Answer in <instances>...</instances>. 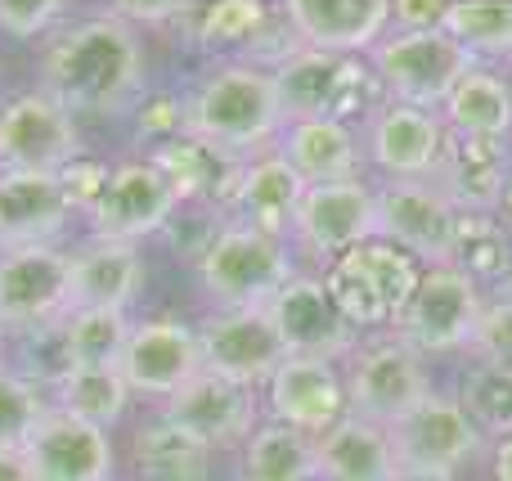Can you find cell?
Here are the masks:
<instances>
[{"instance_id": "obj_13", "label": "cell", "mask_w": 512, "mask_h": 481, "mask_svg": "<svg viewBox=\"0 0 512 481\" xmlns=\"http://www.w3.org/2000/svg\"><path fill=\"white\" fill-rule=\"evenodd\" d=\"M292 239L324 261L378 239V194H373V185L369 180L306 185L297 221H292Z\"/></svg>"}, {"instance_id": "obj_42", "label": "cell", "mask_w": 512, "mask_h": 481, "mask_svg": "<svg viewBox=\"0 0 512 481\" xmlns=\"http://www.w3.org/2000/svg\"><path fill=\"white\" fill-rule=\"evenodd\" d=\"M140 126L149 135H158L162 144L185 135V99L180 95H158V99H144L140 104Z\"/></svg>"}, {"instance_id": "obj_36", "label": "cell", "mask_w": 512, "mask_h": 481, "mask_svg": "<svg viewBox=\"0 0 512 481\" xmlns=\"http://www.w3.org/2000/svg\"><path fill=\"white\" fill-rule=\"evenodd\" d=\"M189 32L198 36V45L212 50H252L265 32L274 27V9L256 5V0H221L207 9H189Z\"/></svg>"}, {"instance_id": "obj_30", "label": "cell", "mask_w": 512, "mask_h": 481, "mask_svg": "<svg viewBox=\"0 0 512 481\" xmlns=\"http://www.w3.org/2000/svg\"><path fill=\"white\" fill-rule=\"evenodd\" d=\"M445 266L468 275L481 293H504L512 288V230L495 212H459Z\"/></svg>"}, {"instance_id": "obj_12", "label": "cell", "mask_w": 512, "mask_h": 481, "mask_svg": "<svg viewBox=\"0 0 512 481\" xmlns=\"http://www.w3.org/2000/svg\"><path fill=\"white\" fill-rule=\"evenodd\" d=\"M81 153L77 117L50 95H18L0 108V171L59 176Z\"/></svg>"}, {"instance_id": "obj_47", "label": "cell", "mask_w": 512, "mask_h": 481, "mask_svg": "<svg viewBox=\"0 0 512 481\" xmlns=\"http://www.w3.org/2000/svg\"><path fill=\"white\" fill-rule=\"evenodd\" d=\"M0 338H5V320H0Z\"/></svg>"}, {"instance_id": "obj_3", "label": "cell", "mask_w": 512, "mask_h": 481, "mask_svg": "<svg viewBox=\"0 0 512 481\" xmlns=\"http://www.w3.org/2000/svg\"><path fill=\"white\" fill-rule=\"evenodd\" d=\"M292 279H297V266H292L288 239L252 230L243 221H225L198 252V284L216 302V311L270 306Z\"/></svg>"}, {"instance_id": "obj_41", "label": "cell", "mask_w": 512, "mask_h": 481, "mask_svg": "<svg viewBox=\"0 0 512 481\" xmlns=\"http://www.w3.org/2000/svg\"><path fill=\"white\" fill-rule=\"evenodd\" d=\"M108 171L113 167H104V162H68V167L59 171V185H63V194H68V207H95L99 203V194H104V185H108Z\"/></svg>"}, {"instance_id": "obj_17", "label": "cell", "mask_w": 512, "mask_h": 481, "mask_svg": "<svg viewBox=\"0 0 512 481\" xmlns=\"http://www.w3.org/2000/svg\"><path fill=\"white\" fill-rule=\"evenodd\" d=\"M270 320L283 338V351L288 356H310V360H346L355 347H360V333L351 329L342 311L333 306L324 279L297 275L292 284L279 288L270 306Z\"/></svg>"}, {"instance_id": "obj_19", "label": "cell", "mask_w": 512, "mask_h": 481, "mask_svg": "<svg viewBox=\"0 0 512 481\" xmlns=\"http://www.w3.org/2000/svg\"><path fill=\"white\" fill-rule=\"evenodd\" d=\"M203 374L198 333L180 320H144L131 329V342L122 351V378L131 396L171 401Z\"/></svg>"}, {"instance_id": "obj_34", "label": "cell", "mask_w": 512, "mask_h": 481, "mask_svg": "<svg viewBox=\"0 0 512 481\" xmlns=\"http://www.w3.org/2000/svg\"><path fill=\"white\" fill-rule=\"evenodd\" d=\"M135 324L126 311H72L59 324L72 369H122V351Z\"/></svg>"}, {"instance_id": "obj_16", "label": "cell", "mask_w": 512, "mask_h": 481, "mask_svg": "<svg viewBox=\"0 0 512 481\" xmlns=\"http://www.w3.org/2000/svg\"><path fill=\"white\" fill-rule=\"evenodd\" d=\"M198 351H203V369L239 383H270V374L288 360L283 338L274 329L265 306H248V311H212L198 324Z\"/></svg>"}, {"instance_id": "obj_11", "label": "cell", "mask_w": 512, "mask_h": 481, "mask_svg": "<svg viewBox=\"0 0 512 481\" xmlns=\"http://www.w3.org/2000/svg\"><path fill=\"white\" fill-rule=\"evenodd\" d=\"M387 432H391L400 468H427V473L459 477L486 450V437L472 423V414L459 405V396H441V392H432L423 405H414Z\"/></svg>"}, {"instance_id": "obj_5", "label": "cell", "mask_w": 512, "mask_h": 481, "mask_svg": "<svg viewBox=\"0 0 512 481\" xmlns=\"http://www.w3.org/2000/svg\"><path fill=\"white\" fill-rule=\"evenodd\" d=\"M418 275H423V266H418L409 252L391 248V243H382V239H369V243H360V248L333 257L319 279H324L333 306L351 320V329L360 333V329H382V324L391 329L400 306L414 293Z\"/></svg>"}, {"instance_id": "obj_46", "label": "cell", "mask_w": 512, "mask_h": 481, "mask_svg": "<svg viewBox=\"0 0 512 481\" xmlns=\"http://www.w3.org/2000/svg\"><path fill=\"white\" fill-rule=\"evenodd\" d=\"M495 216H499V221H504V225H508V230H512V176H508V185H504V198H499Z\"/></svg>"}, {"instance_id": "obj_10", "label": "cell", "mask_w": 512, "mask_h": 481, "mask_svg": "<svg viewBox=\"0 0 512 481\" xmlns=\"http://www.w3.org/2000/svg\"><path fill=\"white\" fill-rule=\"evenodd\" d=\"M72 315V257L50 248L0 252V320L5 329H54Z\"/></svg>"}, {"instance_id": "obj_6", "label": "cell", "mask_w": 512, "mask_h": 481, "mask_svg": "<svg viewBox=\"0 0 512 481\" xmlns=\"http://www.w3.org/2000/svg\"><path fill=\"white\" fill-rule=\"evenodd\" d=\"M364 59H369L373 77H378L387 99L432 108V113H441V104L459 86L463 72L477 68L441 27H427V32H387Z\"/></svg>"}, {"instance_id": "obj_4", "label": "cell", "mask_w": 512, "mask_h": 481, "mask_svg": "<svg viewBox=\"0 0 512 481\" xmlns=\"http://www.w3.org/2000/svg\"><path fill=\"white\" fill-rule=\"evenodd\" d=\"M283 117H333V122H369L382 104V86L373 77L369 59H342V54L297 50L283 68H274Z\"/></svg>"}, {"instance_id": "obj_22", "label": "cell", "mask_w": 512, "mask_h": 481, "mask_svg": "<svg viewBox=\"0 0 512 481\" xmlns=\"http://www.w3.org/2000/svg\"><path fill=\"white\" fill-rule=\"evenodd\" d=\"M36 481H108L113 473V441L104 428L81 423L63 410H45L41 428L23 446Z\"/></svg>"}, {"instance_id": "obj_40", "label": "cell", "mask_w": 512, "mask_h": 481, "mask_svg": "<svg viewBox=\"0 0 512 481\" xmlns=\"http://www.w3.org/2000/svg\"><path fill=\"white\" fill-rule=\"evenodd\" d=\"M59 14H63L59 0H0V32L36 36L59 23Z\"/></svg>"}, {"instance_id": "obj_8", "label": "cell", "mask_w": 512, "mask_h": 481, "mask_svg": "<svg viewBox=\"0 0 512 481\" xmlns=\"http://www.w3.org/2000/svg\"><path fill=\"white\" fill-rule=\"evenodd\" d=\"M481 302H486V293L454 266H423L414 293L400 306L387 333H396L423 360L441 356V351H468L481 320Z\"/></svg>"}, {"instance_id": "obj_28", "label": "cell", "mask_w": 512, "mask_h": 481, "mask_svg": "<svg viewBox=\"0 0 512 481\" xmlns=\"http://www.w3.org/2000/svg\"><path fill=\"white\" fill-rule=\"evenodd\" d=\"M140 252L131 243H90L72 257V311H126L140 293Z\"/></svg>"}, {"instance_id": "obj_38", "label": "cell", "mask_w": 512, "mask_h": 481, "mask_svg": "<svg viewBox=\"0 0 512 481\" xmlns=\"http://www.w3.org/2000/svg\"><path fill=\"white\" fill-rule=\"evenodd\" d=\"M45 419V401L23 369H0V450H23Z\"/></svg>"}, {"instance_id": "obj_24", "label": "cell", "mask_w": 512, "mask_h": 481, "mask_svg": "<svg viewBox=\"0 0 512 481\" xmlns=\"http://www.w3.org/2000/svg\"><path fill=\"white\" fill-rule=\"evenodd\" d=\"M68 194L50 171H0V243L5 248H50L68 225Z\"/></svg>"}, {"instance_id": "obj_31", "label": "cell", "mask_w": 512, "mask_h": 481, "mask_svg": "<svg viewBox=\"0 0 512 481\" xmlns=\"http://www.w3.org/2000/svg\"><path fill=\"white\" fill-rule=\"evenodd\" d=\"M131 468L135 481H212V450L176 423L158 419L135 432Z\"/></svg>"}, {"instance_id": "obj_14", "label": "cell", "mask_w": 512, "mask_h": 481, "mask_svg": "<svg viewBox=\"0 0 512 481\" xmlns=\"http://www.w3.org/2000/svg\"><path fill=\"white\" fill-rule=\"evenodd\" d=\"M180 198L153 162H122L108 171L99 203L90 207V230L99 243H140L176 216Z\"/></svg>"}, {"instance_id": "obj_48", "label": "cell", "mask_w": 512, "mask_h": 481, "mask_svg": "<svg viewBox=\"0 0 512 481\" xmlns=\"http://www.w3.org/2000/svg\"><path fill=\"white\" fill-rule=\"evenodd\" d=\"M310 481H319V477H310Z\"/></svg>"}, {"instance_id": "obj_27", "label": "cell", "mask_w": 512, "mask_h": 481, "mask_svg": "<svg viewBox=\"0 0 512 481\" xmlns=\"http://www.w3.org/2000/svg\"><path fill=\"white\" fill-rule=\"evenodd\" d=\"M400 468L391 432L378 423L346 414L337 428L315 441V477L319 481H387Z\"/></svg>"}, {"instance_id": "obj_2", "label": "cell", "mask_w": 512, "mask_h": 481, "mask_svg": "<svg viewBox=\"0 0 512 481\" xmlns=\"http://www.w3.org/2000/svg\"><path fill=\"white\" fill-rule=\"evenodd\" d=\"M283 126L288 117H283L274 72L252 63H225L198 81L194 95H185V135L230 158L265 149L274 135H283Z\"/></svg>"}, {"instance_id": "obj_7", "label": "cell", "mask_w": 512, "mask_h": 481, "mask_svg": "<svg viewBox=\"0 0 512 481\" xmlns=\"http://www.w3.org/2000/svg\"><path fill=\"white\" fill-rule=\"evenodd\" d=\"M342 378H346V405H351V414L378 423V428H396L414 405H423L432 396L427 360L414 347H405L396 333L360 342L346 356Z\"/></svg>"}, {"instance_id": "obj_39", "label": "cell", "mask_w": 512, "mask_h": 481, "mask_svg": "<svg viewBox=\"0 0 512 481\" xmlns=\"http://www.w3.org/2000/svg\"><path fill=\"white\" fill-rule=\"evenodd\" d=\"M468 351L477 365L512 369V288H504V293H486Z\"/></svg>"}, {"instance_id": "obj_35", "label": "cell", "mask_w": 512, "mask_h": 481, "mask_svg": "<svg viewBox=\"0 0 512 481\" xmlns=\"http://www.w3.org/2000/svg\"><path fill=\"white\" fill-rule=\"evenodd\" d=\"M59 396V410L72 414L81 423H95V428H113L122 419L126 401H131V387H126L122 369H68V374L54 383Z\"/></svg>"}, {"instance_id": "obj_15", "label": "cell", "mask_w": 512, "mask_h": 481, "mask_svg": "<svg viewBox=\"0 0 512 481\" xmlns=\"http://www.w3.org/2000/svg\"><path fill=\"white\" fill-rule=\"evenodd\" d=\"M265 401H270V423H283V428L301 432L310 441H319L328 428H337L351 414L342 365L310 356L283 360L265 383Z\"/></svg>"}, {"instance_id": "obj_21", "label": "cell", "mask_w": 512, "mask_h": 481, "mask_svg": "<svg viewBox=\"0 0 512 481\" xmlns=\"http://www.w3.org/2000/svg\"><path fill=\"white\" fill-rule=\"evenodd\" d=\"M162 419L176 423V428L189 432L194 441H203L207 450L243 446L256 432V387L203 369L185 392L171 396Z\"/></svg>"}, {"instance_id": "obj_20", "label": "cell", "mask_w": 512, "mask_h": 481, "mask_svg": "<svg viewBox=\"0 0 512 481\" xmlns=\"http://www.w3.org/2000/svg\"><path fill=\"white\" fill-rule=\"evenodd\" d=\"M369 162L382 180H432L445 153V122L432 108L382 99L369 122Z\"/></svg>"}, {"instance_id": "obj_43", "label": "cell", "mask_w": 512, "mask_h": 481, "mask_svg": "<svg viewBox=\"0 0 512 481\" xmlns=\"http://www.w3.org/2000/svg\"><path fill=\"white\" fill-rule=\"evenodd\" d=\"M0 481H36L23 450H0Z\"/></svg>"}, {"instance_id": "obj_29", "label": "cell", "mask_w": 512, "mask_h": 481, "mask_svg": "<svg viewBox=\"0 0 512 481\" xmlns=\"http://www.w3.org/2000/svg\"><path fill=\"white\" fill-rule=\"evenodd\" d=\"M441 122L454 135L512 140V86L499 68H468L450 99L441 104Z\"/></svg>"}, {"instance_id": "obj_33", "label": "cell", "mask_w": 512, "mask_h": 481, "mask_svg": "<svg viewBox=\"0 0 512 481\" xmlns=\"http://www.w3.org/2000/svg\"><path fill=\"white\" fill-rule=\"evenodd\" d=\"M315 477V441L283 423H256L243 441L239 481H310Z\"/></svg>"}, {"instance_id": "obj_1", "label": "cell", "mask_w": 512, "mask_h": 481, "mask_svg": "<svg viewBox=\"0 0 512 481\" xmlns=\"http://www.w3.org/2000/svg\"><path fill=\"white\" fill-rule=\"evenodd\" d=\"M45 95L72 117H108L140 104L144 95V50L126 18H86L59 32L41 59Z\"/></svg>"}, {"instance_id": "obj_44", "label": "cell", "mask_w": 512, "mask_h": 481, "mask_svg": "<svg viewBox=\"0 0 512 481\" xmlns=\"http://www.w3.org/2000/svg\"><path fill=\"white\" fill-rule=\"evenodd\" d=\"M490 468H495V481H512V437L495 441V459H490Z\"/></svg>"}, {"instance_id": "obj_32", "label": "cell", "mask_w": 512, "mask_h": 481, "mask_svg": "<svg viewBox=\"0 0 512 481\" xmlns=\"http://www.w3.org/2000/svg\"><path fill=\"white\" fill-rule=\"evenodd\" d=\"M441 32L477 68L512 59V0H454V5H445Z\"/></svg>"}, {"instance_id": "obj_25", "label": "cell", "mask_w": 512, "mask_h": 481, "mask_svg": "<svg viewBox=\"0 0 512 481\" xmlns=\"http://www.w3.org/2000/svg\"><path fill=\"white\" fill-rule=\"evenodd\" d=\"M301 176L283 162V153H261V158L243 162L239 167V180H234V194H230V221H243L252 230H265V234H279L288 239L292 234V221H297V207H301Z\"/></svg>"}, {"instance_id": "obj_23", "label": "cell", "mask_w": 512, "mask_h": 481, "mask_svg": "<svg viewBox=\"0 0 512 481\" xmlns=\"http://www.w3.org/2000/svg\"><path fill=\"white\" fill-rule=\"evenodd\" d=\"M512 176V140L486 135H445V153L436 180L454 198L459 212H495Z\"/></svg>"}, {"instance_id": "obj_45", "label": "cell", "mask_w": 512, "mask_h": 481, "mask_svg": "<svg viewBox=\"0 0 512 481\" xmlns=\"http://www.w3.org/2000/svg\"><path fill=\"white\" fill-rule=\"evenodd\" d=\"M387 481H459V477H450V473H427V468H396Z\"/></svg>"}, {"instance_id": "obj_37", "label": "cell", "mask_w": 512, "mask_h": 481, "mask_svg": "<svg viewBox=\"0 0 512 481\" xmlns=\"http://www.w3.org/2000/svg\"><path fill=\"white\" fill-rule=\"evenodd\" d=\"M459 405L472 414L481 437H495V441L512 437V369L472 365L468 378H463Z\"/></svg>"}, {"instance_id": "obj_9", "label": "cell", "mask_w": 512, "mask_h": 481, "mask_svg": "<svg viewBox=\"0 0 512 481\" xmlns=\"http://www.w3.org/2000/svg\"><path fill=\"white\" fill-rule=\"evenodd\" d=\"M378 194V239L409 252L418 266H445L454 248L459 207L441 180H382Z\"/></svg>"}, {"instance_id": "obj_26", "label": "cell", "mask_w": 512, "mask_h": 481, "mask_svg": "<svg viewBox=\"0 0 512 481\" xmlns=\"http://www.w3.org/2000/svg\"><path fill=\"white\" fill-rule=\"evenodd\" d=\"M279 153L301 185H333V180H360L364 149L355 126L333 122V117H297L283 126Z\"/></svg>"}, {"instance_id": "obj_18", "label": "cell", "mask_w": 512, "mask_h": 481, "mask_svg": "<svg viewBox=\"0 0 512 481\" xmlns=\"http://www.w3.org/2000/svg\"><path fill=\"white\" fill-rule=\"evenodd\" d=\"M279 14L301 50L342 59H360L391 32V0H288Z\"/></svg>"}, {"instance_id": "obj_49", "label": "cell", "mask_w": 512, "mask_h": 481, "mask_svg": "<svg viewBox=\"0 0 512 481\" xmlns=\"http://www.w3.org/2000/svg\"><path fill=\"white\" fill-rule=\"evenodd\" d=\"M508 86H512V77H508Z\"/></svg>"}]
</instances>
